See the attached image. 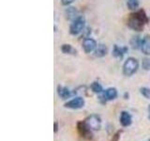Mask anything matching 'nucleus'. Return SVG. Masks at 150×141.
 <instances>
[{"label": "nucleus", "instance_id": "5701e85b", "mask_svg": "<svg viewBox=\"0 0 150 141\" xmlns=\"http://www.w3.org/2000/svg\"><path fill=\"white\" fill-rule=\"evenodd\" d=\"M58 128H59L58 122L55 121L54 123V133H57V132H58Z\"/></svg>", "mask_w": 150, "mask_h": 141}, {"label": "nucleus", "instance_id": "4468645a", "mask_svg": "<svg viewBox=\"0 0 150 141\" xmlns=\"http://www.w3.org/2000/svg\"><path fill=\"white\" fill-rule=\"evenodd\" d=\"M66 14H67V18L69 20H75V19L78 17L77 11L72 7L68 8V9H66Z\"/></svg>", "mask_w": 150, "mask_h": 141}, {"label": "nucleus", "instance_id": "dca6fc26", "mask_svg": "<svg viewBox=\"0 0 150 141\" xmlns=\"http://www.w3.org/2000/svg\"><path fill=\"white\" fill-rule=\"evenodd\" d=\"M61 50L64 54H69V55H75L76 54V50L70 44H63L61 47Z\"/></svg>", "mask_w": 150, "mask_h": 141}, {"label": "nucleus", "instance_id": "39448f33", "mask_svg": "<svg viewBox=\"0 0 150 141\" xmlns=\"http://www.w3.org/2000/svg\"><path fill=\"white\" fill-rule=\"evenodd\" d=\"M84 121L92 131H98L101 128V119L98 115L92 114L88 116Z\"/></svg>", "mask_w": 150, "mask_h": 141}, {"label": "nucleus", "instance_id": "412c9836", "mask_svg": "<svg viewBox=\"0 0 150 141\" xmlns=\"http://www.w3.org/2000/svg\"><path fill=\"white\" fill-rule=\"evenodd\" d=\"M121 134H122V131H117L116 133L112 135V137L111 139V141H119L120 139V136H121Z\"/></svg>", "mask_w": 150, "mask_h": 141}, {"label": "nucleus", "instance_id": "7ed1b4c3", "mask_svg": "<svg viewBox=\"0 0 150 141\" xmlns=\"http://www.w3.org/2000/svg\"><path fill=\"white\" fill-rule=\"evenodd\" d=\"M77 131H78L79 135L84 139L91 140L93 138L92 130L89 128L88 125L86 123V121L84 120L77 122Z\"/></svg>", "mask_w": 150, "mask_h": 141}, {"label": "nucleus", "instance_id": "f03ea898", "mask_svg": "<svg viewBox=\"0 0 150 141\" xmlns=\"http://www.w3.org/2000/svg\"><path fill=\"white\" fill-rule=\"evenodd\" d=\"M139 68L138 60L134 58H129L123 65V73L126 76H131L133 75Z\"/></svg>", "mask_w": 150, "mask_h": 141}, {"label": "nucleus", "instance_id": "9d476101", "mask_svg": "<svg viewBox=\"0 0 150 141\" xmlns=\"http://www.w3.org/2000/svg\"><path fill=\"white\" fill-rule=\"evenodd\" d=\"M57 94L60 98H62L63 100H66V99H68L71 96L72 93L68 88L63 87V86H58L57 87Z\"/></svg>", "mask_w": 150, "mask_h": 141}, {"label": "nucleus", "instance_id": "0eeeda50", "mask_svg": "<svg viewBox=\"0 0 150 141\" xmlns=\"http://www.w3.org/2000/svg\"><path fill=\"white\" fill-rule=\"evenodd\" d=\"M118 93H117V90L115 88H109L103 90L102 92V96L100 97L101 99L104 100V102L106 101H112V100H115V99L117 97Z\"/></svg>", "mask_w": 150, "mask_h": 141}, {"label": "nucleus", "instance_id": "1a4fd4ad", "mask_svg": "<svg viewBox=\"0 0 150 141\" xmlns=\"http://www.w3.org/2000/svg\"><path fill=\"white\" fill-rule=\"evenodd\" d=\"M120 124L123 127H129L132 123V116L128 111H122L120 114Z\"/></svg>", "mask_w": 150, "mask_h": 141}, {"label": "nucleus", "instance_id": "9b49d317", "mask_svg": "<svg viewBox=\"0 0 150 141\" xmlns=\"http://www.w3.org/2000/svg\"><path fill=\"white\" fill-rule=\"evenodd\" d=\"M127 51H128L127 47H119L118 45H115L114 49H112V55L117 58H122Z\"/></svg>", "mask_w": 150, "mask_h": 141}, {"label": "nucleus", "instance_id": "ddd939ff", "mask_svg": "<svg viewBox=\"0 0 150 141\" xmlns=\"http://www.w3.org/2000/svg\"><path fill=\"white\" fill-rule=\"evenodd\" d=\"M107 54V47L104 44H98L95 50V55L98 58H102Z\"/></svg>", "mask_w": 150, "mask_h": 141}, {"label": "nucleus", "instance_id": "393cba45", "mask_svg": "<svg viewBox=\"0 0 150 141\" xmlns=\"http://www.w3.org/2000/svg\"><path fill=\"white\" fill-rule=\"evenodd\" d=\"M148 141H150V138H149V140H148Z\"/></svg>", "mask_w": 150, "mask_h": 141}, {"label": "nucleus", "instance_id": "f8f14e48", "mask_svg": "<svg viewBox=\"0 0 150 141\" xmlns=\"http://www.w3.org/2000/svg\"><path fill=\"white\" fill-rule=\"evenodd\" d=\"M141 50L146 56H150V38L145 37L142 40V44H141Z\"/></svg>", "mask_w": 150, "mask_h": 141}, {"label": "nucleus", "instance_id": "6ab92c4d", "mask_svg": "<svg viewBox=\"0 0 150 141\" xmlns=\"http://www.w3.org/2000/svg\"><path fill=\"white\" fill-rule=\"evenodd\" d=\"M140 93L145 98V99H148L150 100V88H146V87H144V88H140Z\"/></svg>", "mask_w": 150, "mask_h": 141}, {"label": "nucleus", "instance_id": "4be33fe9", "mask_svg": "<svg viewBox=\"0 0 150 141\" xmlns=\"http://www.w3.org/2000/svg\"><path fill=\"white\" fill-rule=\"evenodd\" d=\"M73 1L74 0H62V4L65 5V6H69V5H70Z\"/></svg>", "mask_w": 150, "mask_h": 141}, {"label": "nucleus", "instance_id": "f257e3e1", "mask_svg": "<svg viewBox=\"0 0 150 141\" xmlns=\"http://www.w3.org/2000/svg\"><path fill=\"white\" fill-rule=\"evenodd\" d=\"M147 21H148L147 17L145 15V13L144 12V11H139L137 13L133 14V15L129 18L128 24L129 27H131L132 29L140 31Z\"/></svg>", "mask_w": 150, "mask_h": 141}, {"label": "nucleus", "instance_id": "6e6552de", "mask_svg": "<svg viewBox=\"0 0 150 141\" xmlns=\"http://www.w3.org/2000/svg\"><path fill=\"white\" fill-rule=\"evenodd\" d=\"M97 42L94 39H91V38H87L83 41V48L84 50V52L87 54L91 53L94 50H96L97 48Z\"/></svg>", "mask_w": 150, "mask_h": 141}, {"label": "nucleus", "instance_id": "20e7f679", "mask_svg": "<svg viewBox=\"0 0 150 141\" xmlns=\"http://www.w3.org/2000/svg\"><path fill=\"white\" fill-rule=\"evenodd\" d=\"M84 24L86 20L83 16H78L75 20H73L71 26L69 27V32L72 35H78L79 33H81L84 27Z\"/></svg>", "mask_w": 150, "mask_h": 141}, {"label": "nucleus", "instance_id": "a211bd4d", "mask_svg": "<svg viewBox=\"0 0 150 141\" xmlns=\"http://www.w3.org/2000/svg\"><path fill=\"white\" fill-rule=\"evenodd\" d=\"M127 5L129 9H136L139 7V0H128Z\"/></svg>", "mask_w": 150, "mask_h": 141}, {"label": "nucleus", "instance_id": "aec40b11", "mask_svg": "<svg viewBox=\"0 0 150 141\" xmlns=\"http://www.w3.org/2000/svg\"><path fill=\"white\" fill-rule=\"evenodd\" d=\"M142 68L144 70H150V58H145L142 61Z\"/></svg>", "mask_w": 150, "mask_h": 141}, {"label": "nucleus", "instance_id": "423d86ee", "mask_svg": "<svg viewBox=\"0 0 150 141\" xmlns=\"http://www.w3.org/2000/svg\"><path fill=\"white\" fill-rule=\"evenodd\" d=\"M84 99L83 97H75L73 98L72 100H70L69 102H67L65 103V107L69 108V109H73V110H77V109H81L84 106Z\"/></svg>", "mask_w": 150, "mask_h": 141}, {"label": "nucleus", "instance_id": "f3484780", "mask_svg": "<svg viewBox=\"0 0 150 141\" xmlns=\"http://www.w3.org/2000/svg\"><path fill=\"white\" fill-rule=\"evenodd\" d=\"M92 91L94 93H97V94H100V93H102L103 92V88H102V86L98 83V82H93L90 86Z\"/></svg>", "mask_w": 150, "mask_h": 141}, {"label": "nucleus", "instance_id": "2eb2a0df", "mask_svg": "<svg viewBox=\"0 0 150 141\" xmlns=\"http://www.w3.org/2000/svg\"><path fill=\"white\" fill-rule=\"evenodd\" d=\"M141 44H142V39H140L139 36L133 37L130 40V45L133 49H138L141 48Z\"/></svg>", "mask_w": 150, "mask_h": 141}, {"label": "nucleus", "instance_id": "b1692460", "mask_svg": "<svg viewBox=\"0 0 150 141\" xmlns=\"http://www.w3.org/2000/svg\"><path fill=\"white\" fill-rule=\"evenodd\" d=\"M148 119L150 120V105H148Z\"/></svg>", "mask_w": 150, "mask_h": 141}]
</instances>
